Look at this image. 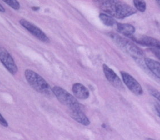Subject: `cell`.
<instances>
[{
    "instance_id": "cell-9",
    "label": "cell",
    "mask_w": 160,
    "mask_h": 140,
    "mask_svg": "<svg viewBox=\"0 0 160 140\" xmlns=\"http://www.w3.org/2000/svg\"><path fill=\"white\" fill-rule=\"evenodd\" d=\"M129 38L131 39L132 41L136 42L138 44L151 47L160 51V41L157 39L147 35H142L139 37H136L133 35Z\"/></svg>"
},
{
    "instance_id": "cell-2",
    "label": "cell",
    "mask_w": 160,
    "mask_h": 140,
    "mask_svg": "<svg viewBox=\"0 0 160 140\" xmlns=\"http://www.w3.org/2000/svg\"><path fill=\"white\" fill-rule=\"evenodd\" d=\"M25 75L28 83L36 91L48 97L54 95L48 83L34 71L25 70Z\"/></svg>"
},
{
    "instance_id": "cell-6",
    "label": "cell",
    "mask_w": 160,
    "mask_h": 140,
    "mask_svg": "<svg viewBox=\"0 0 160 140\" xmlns=\"http://www.w3.org/2000/svg\"><path fill=\"white\" fill-rule=\"evenodd\" d=\"M19 23L23 28L27 29L30 33H32V35L35 36V37H37L41 41L44 43L50 42V39L48 38V36L37 26L24 19H21L19 21Z\"/></svg>"
},
{
    "instance_id": "cell-7",
    "label": "cell",
    "mask_w": 160,
    "mask_h": 140,
    "mask_svg": "<svg viewBox=\"0 0 160 140\" xmlns=\"http://www.w3.org/2000/svg\"><path fill=\"white\" fill-rule=\"evenodd\" d=\"M0 59L7 70L12 75H15L18 71V68L13 58L9 52L3 48L0 49Z\"/></svg>"
},
{
    "instance_id": "cell-4",
    "label": "cell",
    "mask_w": 160,
    "mask_h": 140,
    "mask_svg": "<svg viewBox=\"0 0 160 140\" xmlns=\"http://www.w3.org/2000/svg\"><path fill=\"white\" fill-rule=\"evenodd\" d=\"M52 89L54 95L63 105L67 106L70 109L82 110L83 105L66 90L59 86H54Z\"/></svg>"
},
{
    "instance_id": "cell-14",
    "label": "cell",
    "mask_w": 160,
    "mask_h": 140,
    "mask_svg": "<svg viewBox=\"0 0 160 140\" xmlns=\"http://www.w3.org/2000/svg\"><path fill=\"white\" fill-rule=\"evenodd\" d=\"M100 19L105 25L107 26H113L116 25L117 23L115 19L112 18L111 17L104 14V13H100L99 14Z\"/></svg>"
},
{
    "instance_id": "cell-12",
    "label": "cell",
    "mask_w": 160,
    "mask_h": 140,
    "mask_svg": "<svg viewBox=\"0 0 160 140\" xmlns=\"http://www.w3.org/2000/svg\"><path fill=\"white\" fill-rule=\"evenodd\" d=\"M145 63L148 69L151 71L154 75L160 79V63L154 59L145 58L144 59Z\"/></svg>"
},
{
    "instance_id": "cell-22",
    "label": "cell",
    "mask_w": 160,
    "mask_h": 140,
    "mask_svg": "<svg viewBox=\"0 0 160 140\" xmlns=\"http://www.w3.org/2000/svg\"><path fill=\"white\" fill-rule=\"evenodd\" d=\"M32 9L34 10H37L39 9V7H32Z\"/></svg>"
},
{
    "instance_id": "cell-5",
    "label": "cell",
    "mask_w": 160,
    "mask_h": 140,
    "mask_svg": "<svg viewBox=\"0 0 160 140\" xmlns=\"http://www.w3.org/2000/svg\"><path fill=\"white\" fill-rule=\"evenodd\" d=\"M122 80L125 85L128 87L132 92L136 95H141L143 93V89L141 84L138 82V80L135 79L130 74L125 71H120Z\"/></svg>"
},
{
    "instance_id": "cell-3",
    "label": "cell",
    "mask_w": 160,
    "mask_h": 140,
    "mask_svg": "<svg viewBox=\"0 0 160 140\" xmlns=\"http://www.w3.org/2000/svg\"><path fill=\"white\" fill-rule=\"evenodd\" d=\"M109 36L118 47L133 58L140 59L144 56L143 51L129 40L114 32H109Z\"/></svg>"
},
{
    "instance_id": "cell-1",
    "label": "cell",
    "mask_w": 160,
    "mask_h": 140,
    "mask_svg": "<svg viewBox=\"0 0 160 140\" xmlns=\"http://www.w3.org/2000/svg\"><path fill=\"white\" fill-rule=\"evenodd\" d=\"M100 9L118 19H122L136 13V9L120 1H97Z\"/></svg>"
},
{
    "instance_id": "cell-10",
    "label": "cell",
    "mask_w": 160,
    "mask_h": 140,
    "mask_svg": "<svg viewBox=\"0 0 160 140\" xmlns=\"http://www.w3.org/2000/svg\"><path fill=\"white\" fill-rule=\"evenodd\" d=\"M69 115L74 120L81 124L83 125L84 126H88L90 124V120L84 113L82 110L70 109Z\"/></svg>"
},
{
    "instance_id": "cell-13",
    "label": "cell",
    "mask_w": 160,
    "mask_h": 140,
    "mask_svg": "<svg viewBox=\"0 0 160 140\" xmlns=\"http://www.w3.org/2000/svg\"><path fill=\"white\" fill-rule=\"evenodd\" d=\"M117 30L118 32L125 35L127 37H130L135 33V27L128 23H118L116 24Z\"/></svg>"
},
{
    "instance_id": "cell-11",
    "label": "cell",
    "mask_w": 160,
    "mask_h": 140,
    "mask_svg": "<svg viewBox=\"0 0 160 140\" xmlns=\"http://www.w3.org/2000/svg\"><path fill=\"white\" fill-rule=\"evenodd\" d=\"M72 92L74 95L79 99H87L90 96L88 89L80 83H75L72 86Z\"/></svg>"
},
{
    "instance_id": "cell-16",
    "label": "cell",
    "mask_w": 160,
    "mask_h": 140,
    "mask_svg": "<svg viewBox=\"0 0 160 140\" xmlns=\"http://www.w3.org/2000/svg\"><path fill=\"white\" fill-rule=\"evenodd\" d=\"M148 90L149 92L151 93V95L153 96V97L156 98L160 102V91H158L157 89L154 88L153 87L149 86L148 87Z\"/></svg>"
},
{
    "instance_id": "cell-21",
    "label": "cell",
    "mask_w": 160,
    "mask_h": 140,
    "mask_svg": "<svg viewBox=\"0 0 160 140\" xmlns=\"http://www.w3.org/2000/svg\"><path fill=\"white\" fill-rule=\"evenodd\" d=\"M0 12L1 13H5V10L1 5H0Z\"/></svg>"
},
{
    "instance_id": "cell-18",
    "label": "cell",
    "mask_w": 160,
    "mask_h": 140,
    "mask_svg": "<svg viewBox=\"0 0 160 140\" xmlns=\"http://www.w3.org/2000/svg\"><path fill=\"white\" fill-rule=\"evenodd\" d=\"M0 123H1V125L2 126L5 127H8V125H9L7 120L4 118L3 116L1 115H0Z\"/></svg>"
},
{
    "instance_id": "cell-23",
    "label": "cell",
    "mask_w": 160,
    "mask_h": 140,
    "mask_svg": "<svg viewBox=\"0 0 160 140\" xmlns=\"http://www.w3.org/2000/svg\"><path fill=\"white\" fill-rule=\"evenodd\" d=\"M156 2L158 3V5L160 7V0H157V1H156Z\"/></svg>"
},
{
    "instance_id": "cell-24",
    "label": "cell",
    "mask_w": 160,
    "mask_h": 140,
    "mask_svg": "<svg viewBox=\"0 0 160 140\" xmlns=\"http://www.w3.org/2000/svg\"><path fill=\"white\" fill-rule=\"evenodd\" d=\"M146 140H154V139H153V138H147Z\"/></svg>"
},
{
    "instance_id": "cell-20",
    "label": "cell",
    "mask_w": 160,
    "mask_h": 140,
    "mask_svg": "<svg viewBox=\"0 0 160 140\" xmlns=\"http://www.w3.org/2000/svg\"><path fill=\"white\" fill-rule=\"evenodd\" d=\"M154 108L156 111L157 114L158 115V116L160 118V104H158V102H156L154 104Z\"/></svg>"
},
{
    "instance_id": "cell-17",
    "label": "cell",
    "mask_w": 160,
    "mask_h": 140,
    "mask_svg": "<svg viewBox=\"0 0 160 140\" xmlns=\"http://www.w3.org/2000/svg\"><path fill=\"white\" fill-rule=\"evenodd\" d=\"M3 2L15 10H18L20 8L19 3L16 0H3Z\"/></svg>"
},
{
    "instance_id": "cell-15",
    "label": "cell",
    "mask_w": 160,
    "mask_h": 140,
    "mask_svg": "<svg viewBox=\"0 0 160 140\" xmlns=\"http://www.w3.org/2000/svg\"><path fill=\"white\" fill-rule=\"evenodd\" d=\"M133 3L136 9L141 12H144L147 9L146 2L142 0H134Z\"/></svg>"
},
{
    "instance_id": "cell-8",
    "label": "cell",
    "mask_w": 160,
    "mask_h": 140,
    "mask_svg": "<svg viewBox=\"0 0 160 140\" xmlns=\"http://www.w3.org/2000/svg\"><path fill=\"white\" fill-rule=\"evenodd\" d=\"M102 69L107 79L112 86L120 90L124 89L122 80L120 79L113 70L106 64H103Z\"/></svg>"
},
{
    "instance_id": "cell-19",
    "label": "cell",
    "mask_w": 160,
    "mask_h": 140,
    "mask_svg": "<svg viewBox=\"0 0 160 140\" xmlns=\"http://www.w3.org/2000/svg\"><path fill=\"white\" fill-rule=\"evenodd\" d=\"M151 51L153 53L154 55L158 59H160V50H158L157 49H154V48H151Z\"/></svg>"
}]
</instances>
